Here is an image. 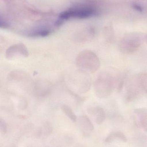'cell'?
Instances as JSON below:
<instances>
[{
    "mask_svg": "<svg viewBox=\"0 0 147 147\" xmlns=\"http://www.w3.org/2000/svg\"><path fill=\"white\" fill-rule=\"evenodd\" d=\"M76 63L79 71L86 74L95 73L101 66L98 56L90 50H84L78 54L76 59Z\"/></svg>",
    "mask_w": 147,
    "mask_h": 147,
    "instance_id": "obj_1",
    "label": "cell"
},
{
    "mask_svg": "<svg viewBox=\"0 0 147 147\" xmlns=\"http://www.w3.org/2000/svg\"><path fill=\"white\" fill-rule=\"evenodd\" d=\"M114 88V80L112 75L108 72L100 74L94 84V93L100 98L108 97L113 92Z\"/></svg>",
    "mask_w": 147,
    "mask_h": 147,
    "instance_id": "obj_2",
    "label": "cell"
},
{
    "mask_svg": "<svg viewBox=\"0 0 147 147\" xmlns=\"http://www.w3.org/2000/svg\"><path fill=\"white\" fill-rule=\"evenodd\" d=\"M145 39L140 35H130L123 38L119 43L120 51L125 54H131L139 50L143 45Z\"/></svg>",
    "mask_w": 147,
    "mask_h": 147,
    "instance_id": "obj_3",
    "label": "cell"
},
{
    "mask_svg": "<svg viewBox=\"0 0 147 147\" xmlns=\"http://www.w3.org/2000/svg\"><path fill=\"white\" fill-rule=\"evenodd\" d=\"M87 111L98 125L103 123L106 119V113L104 110L97 106H89Z\"/></svg>",
    "mask_w": 147,
    "mask_h": 147,
    "instance_id": "obj_4",
    "label": "cell"
},
{
    "mask_svg": "<svg viewBox=\"0 0 147 147\" xmlns=\"http://www.w3.org/2000/svg\"><path fill=\"white\" fill-rule=\"evenodd\" d=\"M77 121L82 132L85 135H89L94 130V125L87 115L81 116Z\"/></svg>",
    "mask_w": 147,
    "mask_h": 147,
    "instance_id": "obj_5",
    "label": "cell"
},
{
    "mask_svg": "<svg viewBox=\"0 0 147 147\" xmlns=\"http://www.w3.org/2000/svg\"><path fill=\"white\" fill-rule=\"evenodd\" d=\"M135 114L138 119V122L140 126L144 131L147 129V111L146 109H136L134 111Z\"/></svg>",
    "mask_w": 147,
    "mask_h": 147,
    "instance_id": "obj_6",
    "label": "cell"
},
{
    "mask_svg": "<svg viewBox=\"0 0 147 147\" xmlns=\"http://www.w3.org/2000/svg\"><path fill=\"white\" fill-rule=\"evenodd\" d=\"M116 141L126 142H127V139L126 136L122 132L114 131L109 134L105 140V142L108 143H112Z\"/></svg>",
    "mask_w": 147,
    "mask_h": 147,
    "instance_id": "obj_7",
    "label": "cell"
},
{
    "mask_svg": "<svg viewBox=\"0 0 147 147\" xmlns=\"http://www.w3.org/2000/svg\"><path fill=\"white\" fill-rule=\"evenodd\" d=\"M69 12L70 17H77V18H81V19L90 17L95 14V10L92 9L69 10Z\"/></svg>",
    "mask_w": 147,
    "mask_h": 147,
    "instance_id": "obj_8",
    "label": "cell"
},
{
    "mask_svg": "<svg viewBox=\"0 0 147 147\" xmlns=\"http://www.w3.org/2000/svg\"><path fill=\"white\" fill-rule=\"evenodd\" d=\"M138 84L143 91L147 92V75L146 72L140 74L136 79Z\"/></svg>",
    "mask_w": 147,
    "mask_h": 147,
    "instance_id": "obj_9",
    "label": "cell"
},
{
    "mask_svg": "<svg viewBox=\"0 0 147 147\" xmlns=\"http://www.w3.org/2000/svg\"><path fill=\"white\" fill-rule=\"evenodd\" d=\"M61 109L64 113L70 120L73 122H76L77 121V117L75 115V113L70 106L66 105H64L62 106Z\"/></svg>",
    "mask_w": 147,
    "mask_h": 147,
    "instance_id": "obj_10",
    "label": "cell"
},
{
    "mask_svg": "<svg viewBox=\"0 0 147 147\" xmlns=\"http://www.w3.org/2000/svg\"><path fill=\"white\" fill-rule=\"evenodd\" d=\"M7 125L4 121L1 118H0V133L2 134H6L7 132Z\"/></svg>",
    "mask_w": 147,
    "mask_h": 147,
    "instance_id": "obj_11",
    "label": "cell"
},
{
    "mask_svg": "<svg viewBox=\"0 0 147 147\" xmlns=\"http://www.w3.org/2000/svg\"><path fill=\"white\" fill-rule=\"evenodd\" d=\"M7 23L1 18H0V27H7Z\"/></svg>",
    "mask_w": 147,
    "mask_h": 147,
    "instance_id": "obj_12",
    "label": "cell"
},
{
    "mask_svg": "<svg viewBox=\"0 0 147 147\" xmlns=\"http://www.w3.org/2000/svg\"><path fill=\"white\" fill-rule=\"evenodd\" d=\"M134 7L135 8V9H137V10H138V11H142V8L140 6H138V5H134Z\"/></svg>",
    "mask_w": 147,
    "mask_h": 147,
    "instance_id": "obj_13",
    "label": "cell"
},
{
    "mask_svg": "<svg viewBox=\"0 0 147 147\" xmlns=\"http://www.w3.org/2000/svg\"><path fill=\"white\" fill-rule=\"evenodd\" d=\"M73 147H85V146H84L83 145H82V144H77L76 146H74Z\"/></svg>",
    "mask_w": 147,
    "mask_h": 147,
    "instance_id": "obj_14",
    "label": "cell"
}]
</instances>
